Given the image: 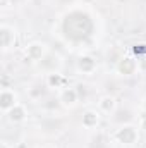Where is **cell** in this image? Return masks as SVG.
Listing matches in <instances>:
<instances>
[{
    "mask_svg": "<svg viewBox=\"0 0 146 148\" xmlns=\"http://www.w3.org/2000/svg\"><path fill=\"white\" fill-rule=\"evenodd\" d=\"M5 115H7V119H9L12 124H21V122H24V121L28 119V109H26L24 103L17 102Z\"/></svg>",
    "mask_w": 146,
    "mask_h": 148,
    "instance_id": "30bf717a",
    "label": "cell"
},
{
    "mask_svg": "<svg viewBox=\"0 0 146 148\" xmlns=\"http://www.w3.org/2000/svg\"><path fill=\"white\" fill-rule=\"evenodd\" d=\"M143 112L146 114V97H145V100H143Z\"/></svg>",
    "mask_w": 146,
    "mask_h": 148,
    "instance_id": "9a60e30c",
    "label": "cell"
},
{
    "mask_svg": "<svg viewBox=\"0 0 146 148\" xmlns=\"http://www.w3.org/2000/svg\"><path fill=\"white\" fill-rule=\"evenodd\" d=\"M0 43H2L3 52H9L10 48H14L17 45V29L10 24H2L0 26Z\"/></svg>",
    "mask_w": 146,
    "mask_h": 148,
    "instance_id": "277c9868",
    "label": "cell"
},
{
    "mask_svg": "<svg viewBox=\"0 0 146 148\" xmlns=\"http://www.w3.org/2000/svg\"><path fill=\"white\" fill-rule=\"evenodd\" d=\"M96 109L100 114H105V115H113L117 110V98L113 95H103L98 98L96 102Z\"/></svg>",
    "mask_w": 146,
    "mask_h": 148,
    "instance_id": "9c48e42d",
    "label": "cell"
},
{
    "mask_svg": "<svg viewBox=\"0 0 146 148\" xmlns=\"http://www.w3.org/2000/svg\"><path fill=\"white\" fill-rule=\"evenodd\" d=\"M138 138H139V127H136L132 124H124L119 129H115V133H113V140L124 147L134 145L138 141Z\"/></svg>",
    "mask_w": 146,
    "mask_h": 148,
    "instance_id": "6da1fadb",
    "label": "cell"
},
{
    "mask_svg": "<svg viewBox=\"0 0 146 148\" xmlns=\"http://www.w3.org/2000/svg\"><path fill=\"white\" fill-rule=\"evenodd\" d=\"M139 131L146 134V114L141 115V119H139Z\"/></svg>",
    "mask_w": 146,
    "mask_h": 148,
    "instance_id": "4fadbf2b",
    "label": "cell"
},
{
    "mask_svg": "<svg viewBox=\"0 0 146 148\" xmlns=\"http://www.w3.org/2000/svg\"><path fill=\"white\" fill-rule=\"evenodd\" d=\"M17 103V95L12 88H2L0 90V110L3 114L10 110Z\"/></svg>",
    "mask_w": 146,
    "mask_h": 148,
    "instance_id": "ba28073f",
    "label": "cell"
},
{
    "mask_svg": "<svg viewBox=\"0 0 146 148\" xmlns=\"http://www.w3.org/2000/svg\"><path fill=\"white\" fill-rule=\"evenodd\" d=\"M100 112L98 109H89L83 114V119H81V124L84 129H96L98 124H100Z\"/></svg>",
    "mask_w": 146,
    "mask_h": 148,
    "instance_id": "8fae6325",
    "label": "cell"
},
{
    "mask_svg": "<svg viewBox=\"0 0 146 148\" xmlns=\"http://www.w3.org/2000/svg\"><path fill=\"white\" fill-rule=\"evenodd\" d=\"M48 52H50V50H48V47H46L45 43H41V41H31V43L26 47L24 55H26V59L31 60L33 64H38Z\"/></svg>",
    "mask_w": 146,
    "mask_h": 148,
    "instance_id": "8992f818",
    "label": "cell"
},
{
    "mask_svg": "<svg viewBox=\"0 0 146 148\" xmlns=\"http://www.w3.org/2000/svg\"><path fill=\"white\" fill-rule=\"evenodd\" d=\"M139 69V60L132 55H122L117 64H115V73L122 77H131L138 73Z\"/></svg>",
    "mask_w": 146,
    "mask_h": 148,
    "instance_id": "7a4b0ae2",
    "label": "cell"
},
{
    "mask_svg": "<svg viewBox=\"0 0 146 148\" xmlns=\"http://www.w3.org/2000/svg\"><path fill=\"white\" fill-rule=\"evenodd\" d=\"M65 83H67V79L64 77L62 73H52V74H46L45 76V84L48 88L62 90V88H65Z\"/></svg>",
    "mask_w": 146,
    "mask_h": 148,
    "instance_id": "7c38bea8",
    "label": "cell"
},
{
    "mask_svg": "<svg viewBox=\"0 0 146 148\" xmlns=\"http://www.w3.org/2000/svg\"><path fill=\"white\" fill-rule=\"evenodd\" d=\"M59 103L65 109H74L77 103H79V93H77V88H72V86H65L59 91Z\"/></svg>",
    "mask_w": 146,
    "mask_h": 148,
    "instance_id": "5b68a950",
    "label": "cell"
},
{
    "mask_svg": "<svg viewBox=\"0 0 146 148\" xmlns=\"http://www.w3.org/2000/svg\"><path fill=\"white\" fill-rule=\"evenodd\" d=\"M62 64H64V62H62V57H60L59 53L48 52V53L36 64V67L46 76V74H52V73H60Z\"/></svg>",
    "mask_w": 146,
    "mask_h": 148,
    "instance_id": "3957f363",
    "label": "cell"
},
{
    "mask_svg": "<svg viewBox=\"0 0 146 148\" xmlns=\"http://www.w3.org/2000/svg\"><path fill=\"white\" fill-rule=\"evenodd\" d=\"M96 67H98V64H96L95 57H91V55H81V57L76 60V71L79 74L91 76V74H95Z\"/></svg>",
    "mask_w": 146,
    "mask_h": 148,
    "instance_id": "52a82bcc",
    "label": "cell"
},
{
    "mask_svg": "<svg viewBox=\"0 0 146 148\" xmlns=\"http://www.w3.org/2000/svg\"><path fill=\"white\" fill-rule=\"evenodd\" d=\"M9 7V0H2V9H7Z\"/></svg>",
    "mask_w": 146,
    "mask_h": 148,
    "instance_id": "5bb4252c",
    "label": "cell"
}]
</instances>
